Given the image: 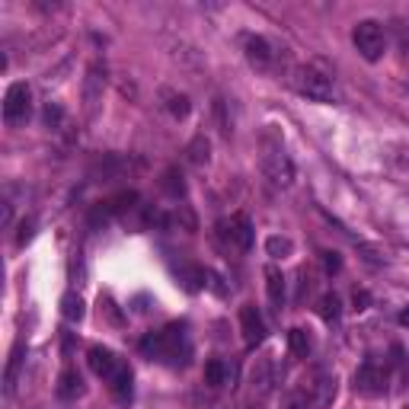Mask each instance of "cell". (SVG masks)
Segmentation results:
<instances>
[{
  "label": "cell",
  "instance_id": "obj_1",
  "mask_svg": "<svg viewBox=\"0 0 409 409\" xmlns=\"http://www.w3.org/2000/svg\"><path fill=\"white\" fill-rule=\"evenodd\" d=\"M141 352L148 358H179V352H182V355H189L186 326L170 323V326H163L160 333H148L141 339Z\"/></svg>",
  "mask_w": 409,
  "mask_h": 409
},
{
  "label": "cell",
  "instance_id": "obj_2",
  "mask_svg": "<svg viewBox=\"0 0 409 409\" xmlns=\"http://www.w3.org/2000/svg\"><path fill=\"white\" fill-rule=\"evenodd\" d=\"M291 87L314 102H339V90H336L333 77L316 71V67H310V64L297 67L295 77H291Z\"/></svg>",
  "mask_w": 409,
  "mask_h": 409
},
{
  "label": "cell",
  "instance_id": "obj_3",
  "mask_svg": "<svg viewBox=\"0 0 409 409\" xmlns=\"http://www.w3.org/2000/svg\"><path fill=\"white\" fill-rule=\"evenodd\" d=\"M262 170L272 179V186L288 189L295 182V163L285 154V144L278 141L275 134H266V150H262Z\"/></svg>",
  "mask_w": 409,
  "mask_h": 409
},
{
  "label": "cell",
  "instance_id": "obj_4",
  "mask_svg": "<svg viewBox=\"0 0 409 409\" xmlns=\"http://www.w3.org/2000/svg\"><path fill=\"white\" fill-rule=\"evenodd\" d=\"M352 42H355L358 54L364 61H381L384 52H387V35H384L381 23L374 20H362L355 29H352Z\"/></svg>",
  "mask_w": 409,
  "mask_h": 409
},
{
  "label": "cell",
  "instance_id": "obj_5",
  "mask_svg": "<svg viewBox=\"0 0 409 409\" xmlns=\"http://www.w3.org/2000/svg\"><path fill=\"white\" fill-rule=\"evenodd\" d=\"M32 112V90L23 81L10 83L7 93H4V121L7 125H23Z\"/></svg>",
  "mask_w": 409,
  "mask_h": 409
},
{
  "label": "cell",
  "instance_id": "obj_6",
  "mask_svg": "<svg viewBox=\"0 0 409 409\" xmlns=\"http://www.w3.org/2000/svg\"><path fill=\"white\" fill-rule=\"evenodd\" d=\"M218 237H221L224 247L247 253V249L253 247V224H249V218L243 215V211H237V215H230L227 221L218 224Z\"/></svg>",
  "mask_w": 409,
  "mask_h": 409
},
{
  "label": "cell",
  "instance_id": "obj_7",
  "mask_svg": "<svg viewBox=\"0 0 409 409\" xmlns=\"http://www.w3.org/2000/svg\"><path fill=\"white\" fill-rule=\"evenodd\" d=\"M355 390L364 396H381L387 393V371L374 362H364L362 368L355 371Z\"/></svg>",
  "mask_w": 409,
  "mask_h": 409
},
{
  "label": "cell",
  "instance_id": "obj_8",
  "mask_svg": "<svg viewBox=\"0 0 409 409\" xmlns=\"http://www.w3.org/2000/svg\"><path fill=\"white\" fill-rule=\"evenodd\" d=\"M240 329H243V343H247L249 349L266 343V320H262L256 304H243L240 307Z\"/></svg>",
  "mask_w": 409,
  "mask_h": 409
},
{
  "label": "cell",
  "instance_id": "obj_9",
  "mask_svg": "<svg viewBox=\"0 0 409 409\" xmlns=\"http://www.w3.org/2000/svg\"><path fill=\"white\" fill-rule=\"evenodd\" d=\"M87 362H90V371H93L96 377H106V381L121 368L119 358H115L109 349H102V345H93V349L87 352Z\"/></svg>",
  "mask_w": 409,
  "mask_h": 409
},
{
  "label": "cell",
  "instance_id": "obj_10",
  "mask_svg": "<svg viewBox=\"0 0 409 409\" xmlns=\"http://www.w3.org/2000/svg\"><path fill=\"white\" fill-rule=\"evenodd\" d=\"M243 48H247V61L253 67H268V64H272V45H268L262 35H247V39H243Z\"/></svg>",
  "mask_w": 409,
  "mask_h": 409
},
{
  "label": "cell",
  "instance_id": "obj_11",
  "mask_svg": "<svg viewBox=\"0 0 409 409\" xmlns=\"http://www.w3.org/2000/svg\"><path fill=\"white\" fill-rule=\"evenodd\" d=\"M102 87H106V71H102L100 64H93V67H90V74H87V87H83V102H87L90 115H93L96 102H100Z\"/></svg>",
  "mask_w": 409,
  "mask_h": 409
},
{
  "label": "cell",
  "instance_id": "obj_12",
  "mask_svg": "<svg viewBox=\"0 0 409 409\" xmlns=\"http://www.w3.org/2000/svg\"><path fill=\"white\" fill-rule=\"evenodd\" d=\"M131 381H134V377H131V368H128V364H121V368L109 377V390H112L115 400L125 403L128 396H131Z\"/></svg>",
  "mask_w": 409,
  "mask_h": 409
},
{
  "label": "cell",
  "instance_id": "obj_13",
  "mask_svg": "<svg viewBox=\"0 0 409 409\" xmlns=\"http://www.w3.org/2000/svg\"><path fill=\"white\" fill-rule=\"evenodd\" d=\"M266 291H268V301L275 304V307H282V301H285V275L278 272L275 266H266Z\"/></svg>",
  "mask_w": 409,
  "mask_h": 409
},
{
  "label": "cell",
  "instance_id": "obj_14",
  "mask_svg": "<svg viewBox=\"0 0 409 409\" xmlns=\"http://www.w3.org/2000/svg\"><path fill=\"white\" fill-rule=\"evenodd\" d=\"M81 393H83L81 374H77L74 368H67L64 374L58 377V396H61V400H74V396H81Z\"/></svg>",
  "mask_w": 409,
  "mask_h": 409
},
{
  "label": "cell",
  "instance_id": "obj_15",
  "mask_svg": "<svg viewBox=\"0 0 409 409\" xmlns=\"http://www.w3.org/2000/svg\"><path fill=\"white\" fill-rule=\"evenodd\" d=\"M186 157H189V163H192V167H205V163H208V157H211L208 138H205V134H195L192 141H189V148H186Z\"/></svg>",
  "mask_w": 409,
  "mask_h": 409
},
{
  "label": "cell",
  "instance_id": "obj_16",
  "mask_svg": "<svg viewBox=\"0 0 409 409\" xmlns=\"http://www.w3.org/2000/svg\"><path fill=\"white\" fill-rule=\"evenodd\" d=\"M179 282H182V288L195 295V291H201L205 285H208V272L198 268V266H182L179 268Z\"/></svg>",
  "mask_w": 409,
  "mask_h": 409
},
{
  "label": "cell",
  "instance_id": "obj_17",
  "mask_svg": "<svg viewBox=\"0 0 409 409\" xmlns=\"http://www.w3.org/2000/svg\"><path fill=\"white\" fill-rule=\"evenodd\" d=\"M253 390L259 396H266L268 390H272V362H268V358H262V362L256 364V371H253Z\"/></svg>",
  "mask_w": 409,
  "mask_h": 409
},
{
  "label": "cell",
  "instance_id": "obj_18",
  "mask_svg": "<svg viewBox=\"0 0 409 409\" xmlns=\"http://www.w3.org/2000/svg\"><path fill=\"white\" fill-rule=\"evenodd\" d=\"M310 390H316V406H326V403H333V396H336V377L320 374L314 384H310Z\"/></svg>",
  "mask_w": 409,
  "mask_h": 409
},
{
  "label": "cell",
  "instance_id": "obj_19",
  "mask_svg": "<svg viewBox=\"0 0 409 409\" xmlns=\"http://www.w3.org/2000/svg\"><path fill=\"white\" fill-rule=\"evenodd\" d=\"M288 345H291V352H295L297 358H307L310 355V336H307V329H301V326L288 329Z\"/></svg>",
  "mask_w": 409,
  "mask_h": 409
},
{
  "label": "cell",
  "instance_id": "obj_20",
  "mask_svg": "<svg viewBox=\"0 0 409 409\" xmlns=\"http://www.w3.org/2000/svg\"><path fill=\"white\" fill-rule=\"evenodd\" d=\"M224 381H227V368H224L221 358L205 362V384H208V387H224Z\"/></svg>",
  "mask_w": 409,
  "mask_h": 409
},
{
  "label": "cell",
  "instance_id": "obj_21",
  "mask_svg": "<svg viewBox=\"0 0 409 409\" xmlns=\"http://www.w3.org/2000/svg\"><path fill=\"white\" fill-rule=\"evenodd\" d=\"M61 314H64V320H71V323L83 320V301L77 295H64L61 297Z\"/></svg>",
  "mask_w": 409,
  "mask_h": 409
},
{
  "label": "cell",
  "instance_id": "obj_22",
  "mask_svg": "<svg viewBox=\"0 0 409 409\" xmlns=\"http://www.w3.org/2000/svg\"><path fill=\"white\" fill-rule=\"evenodd\" d=\"M320 316L326 323H336L339 316H343V301L336 295H323V301H320Z\"/></svg>",
  "mask_w": 409,
  "mask_h": 409
},
{
  "label": "cell",
  "instance_id": "obj_23",
  "mask_svg": "<svg viewBox=\"0 0 409 409\" xmlns=\"http://www.w3.org/2000/svg\"><path fill=\"white\" fill-rule=\"evenodd\" d=\"M266 253L275 256V259H285V256H291V240H288V237H268Z\"/></svg>",
  "mask_w": 409,
  "mask_h": 409
},
{
  "label": "cell",
  "instance_id": "obj_24",
  "mask_svg": "<svg viewBox=\"0 0 409 409\" xmlns=\"http://www.w3.org/2000/svg\"><path fill=\"white\" fill-rule=\"evenodd\" d=\"M163 189H167V195H173V198H179V195L186 192L179 170H167V173H163Z\"/></svg>",
  "mask_w": 409,
  "mask_h": 409
},
{
  "label": "cell",
  "instance_id": "obj_25",
  "mask_svg": "<svg viewBox=\"0 0 409 409\" xmlns=\"http://www.w3.org/2000/svg\"><path fill=\"white\" fill-rule=\"evenodd\" d=\"M20 362H23V345H13V352H10V364H7V393H13V387H16Z\"/></svg>",
  "mask_w": 409,
  "mask_h": 409
},
{
  "label": "cell",
  "instance_id": "obj_26",
  "mask_svg": "<svg viewBox=\"0 0 409 409\" xmlns=\"http://www.w3.org/2000/svg\"><path fill=\"white\" fill-rule=\"evenodd\" d=\"M167 109L176 115V119H186L192 106H189V96H182V93H167Z\"/></svg>",
  "mask_w": 409,
  "mask_h": 409
},
{
  "label": "cell",
  "instance_id": "obj_27",
  "mask_svg": "<svg viewBox=\"0 0 409 409\" xmlns=\"http://www.w3.org/2000/svg\"><path fill=\"white\" fill-rule=\"evenodd\" d=\"M45 125L48 128H64V109H61V102H48L45 106Z\"/></svg>",
  "mask_w": 409,
  "mask_h": 409
},
{
  "label": "cell",
  "instance_id": "obj_28",
  "mask_svg": "<svg viewBox=\"0 0 409 409\" xmlns=\"http://www.w3.org/2000/svg\"><path fill=\"white\" fill-rule=\"evenodd\" d=\"M323 268H326L329 275H336V272L343 268V256L339 253H323Z\"/></svg>",
  "mask_w": 409,
  "mask_h": 409
},
{
  "label": "cell",
  "instance_id": "obj_29",
  "mask_svg": "<svg viewBox=\"0 0 409 409\" xmlns=\"http://www.w3.org/2000/svg\"><path fill=\"white\" fill-rule=\"evenodd\" d=\"M352 304H355V310H368L371 295H368V291H355V295H352Z\"/></svg>",
  "mask_w": 409,
  "mask_h": 409
},
{
  "label": "cell",
  "instance_id": "obj_30",
  "mask_svg": "<svg viewBox=\"0 0 409 409\" xmlns=\"http://www.w3.org/2000/svg\"><path fill=\"white\" fill-rule=\"evenodd\" d=\"M29 237H32V218H26V221L20 224V237H16V243H20V247H23V243L29 240Z\"/></svg>",
  "mask_w": 409,
  "mask_h": 409
},
{
  "label": "cell",
  "instance_id": "obj_31",
  "mask_svg": "<svg viewBox=\"0 0 409 409\" xmlns=\"http://www.w3.org/2000/svg\"><path fill=\"white\" fill-rule=\"evenodd\" d=\"M396 320H400V326H409V307L400 310V316H396Z\"/></svg>",
  "mask_w": 409,
  "mask_h": 409
},
{
  "label": "cell",
  "instance_id": "obj_32",
  "mask_svg": "<svg viewBox=\"0 0 409 409\" xmlns=\"http://www.w3.org/2000/svg\"><path fill=\"white\" fill-rule=\"evenodd\" d=\"M406 409H409V406H406Z\"/></svg>",
  "mask_w": 409,
  "mask_h": 409
}]
</instances>
